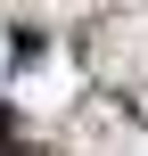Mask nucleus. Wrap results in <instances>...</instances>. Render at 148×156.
<instances>
[{
	"label": "nucleus",
	"mask_w": 148,
	"mask_h": 156,
	"mask_svg": "<svg viewBox=\"0 0 148 156\" xmlns=\"http://www.w3.org/2000/svg\"><path fill=\"white\" fill-rule=\"evenodd\" d=\"M0 156H49V148H0Z\"/></svg>",
	"instance_id": "1"
}]
</instances>
